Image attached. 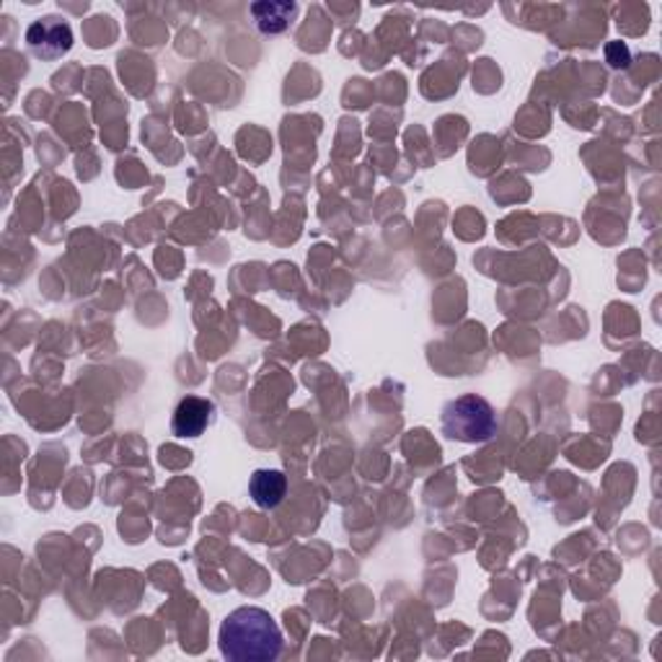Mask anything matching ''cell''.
<instances>
[{"instance_id": "1", "label": "cell", "mask_w": 662, "mask_h": 662, "mask_svg": "<svg viewBox=\"0 0 662 662\" xmlns=\"http://www.w3.org/2000/svg\"><path fill=\"white\" fill-rule=\"evenodd\" d=\"M282 644V631L265 608H236L220 627V652L230 662H272Z\"/></svg>"}, {"instance_id": "2", "label": "cell", "mask_w": 662, "mask_h": 662, "mask_svg": "<svg viewBox=\"0 0 662 662\" xmlns=\"http://www.w3.org/2000/svg\"><path fill=\"white\" fill-rule=\"evenodd\" d=\"M443 435L458 443H487L497 435V414L487 399L466 394L443 410Z\"/></svg>"}, {"instance_id": "3", "label": "cell", "mask_w": 662, "mask_h": 662, "mask_svg": "<svg viewBox=\"0 0 662 662\" xmlns=\"http://www.w3.org/2000/svg\"><path fill=\"white\" fill-rule=\"evenodd\" d=\"M27 44L34 58L58 60L73 48V29L58 17H44L27 29Z\"/></svg>"}, {"instance_id": "4", "label": "cell", "mask_w": 662, "mask_h": 662, "mask_svg": "<svg viewBox=\"0 0 662 662\" xmlns=\"http://www.w3.org/2000/svg\"><path fill=\"white\" fill-rule=\"evenodd\" d=\"M215 420V404L210 399H199V396H187L182 399L179 406H176L174 420H172V430L176 437H199L207 427L213 425Z\"/></svg>"}, {"instance_id": "5", "label": "cell", "mask_w": 662, "mask_h": 662, "mask_svg": "<svg viewBox=\"0 0 662 662\" xmlns=\"http://www.w3.org/2000/svg\"><path fill=\"white\" fill-rule=\"evenodd\" d=\"M285 492H288V479L277 468H259L251 474L249 495L261 510H275L285 499Z\"/></svg>"}, {"instance_id": "6", "label": "cell", "mask_w": 662, "mask_h": 662, "mask_svg": "<svg viewBox=\"0 0 662 662\" xmlns=\"http://www.w3.org/2000/svg\"><path fill=\"white\" fill-rule=\"evenodd\" d=\"M254 24L261 34H280L290 27V21L296 19L298 6L296 3H254L251 6Z\"/></svg>"}]
</instances>
